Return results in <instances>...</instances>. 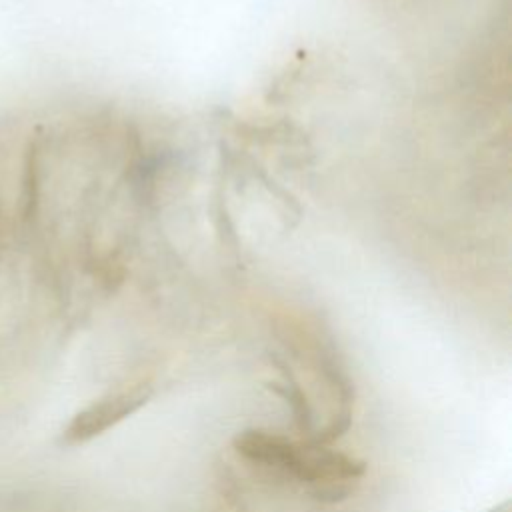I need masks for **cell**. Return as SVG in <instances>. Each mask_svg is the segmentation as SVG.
I'll use <instances>...</instances> for the list:
<instances>
[{
	"instance_id": "1",
	"label": "cell",
	"mask_w": 512,
	"mask_h": 512,
	"mask_svg": "<svg viewBox=\"0 0 512 512\" xmlns=\"http://www.w3.org/2000/svg\"><path fill=\"white\" fill-rule=\"evenodd\" d=\"M152 394L154 386L150 380L130 382L106 392L70 418L60 434V442L66 446H78L102 436L106 430L140 410Z\"/></svg>"
},
{
	"instance_id": "3",
	"label": "cell",
	"mask_w": 512,
	"mask_h": 512,
	"mask_svg": "<svg viewBox=\"0 0 512 512\" xmlns=\"http://www.w3.org/2000/svg\"><path fill=\"white\" fill-rule=\"evenodd\" d=\"M276 392L282 394V396L286 398V402L290 404L298 428H300V430H308V428H310V420H312L310 406H308V402H306V396L302 394V390H300L298 384L294 382V378L286 374L284 388H276Z\"/></svg>"
},
{
	"instance_id": "2",
	"label": "cell",
	"mask_w": 512,
	"mask_h": 512,
	"mask_svg": "<svg viewBox=\"0 0 512 512\" xmlns=\"http://www.w3.org/2000/svg\"><path fill=\"white\" fill-rule=\"evenodd\" d=\"M234 448L246 460L290 476L294 474L302 452L300 442L264 428H246L238 432L234 436Z\"/></svg>"
}]
</instances>
